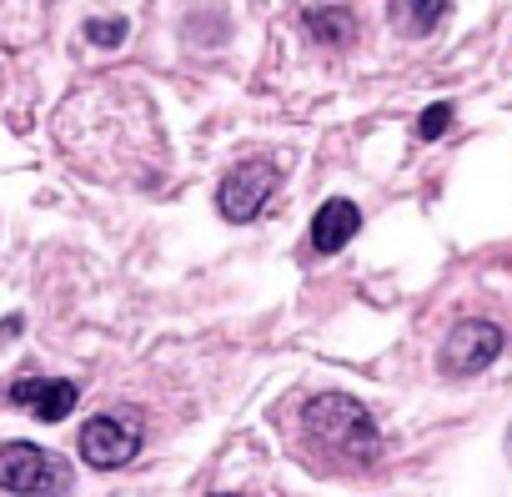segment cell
Returning a JSON list of instances; mask_svg holds the SVG:
<instances>
[{
	"instance_id": "1",
	"label": "cell",
	"mask_w": 512,
	"mask_h": 497,
	"mask_svg": "<svg viewBox=\"0 0 512 497\" xmlns=\"http://www.w3.org/2000/svg\"><path fill=\"white\" fill-rule=\"evenodd\" d=\"M302 437L312 447H327L342 462H377V452H382V432H377L372 412L347 392L312 397L302 407Z\"/></svg>"
},
{
	"instance_id": "2",
	"label": "cell",
	"mask_w": 512,
	"mask_h": 497,
	"mask_svg": "<svg viewBox=\"0 0 512 497\" xmlns=\"http://www.w3.org/2000/svg\"><path fill=\"white\" fill-rule=\"evenodd\" d=\"M0 487L16 497H66L71 492V467L31 442H6L0 447Z\"/></svg>"
},
{
	"instance_id": "3",
	"label": "cell",
	"mask_w": 512,
	"mask_h": 497,
	"mask_svg": "<svg viewBox=\"0 0 512 497\" xmlns=\"http://www.w3.org/2000/svg\"><path fill=\"white\" fill-rule=\"evenodd\" d=\"M81 457H86V467H96V472H116V467H126L136 452H141V417L136 412H101V417H91L86 427H81Z\"/></svg>"
},
{
	"instance_id": "4",
	"label": "cell",
	"mask_w": 512,
	"mask_h": 497,
	"mask_svg": "<svg viewBox=\"0 0 512 497\" xmlns=\"http://www.w3.org/2000/svg\"><path fill=\"white\" fill-rule=\"evenodd\" d=\"M277 181H282V166H272V161H241L221 181V191H216L221 216L226 221H256V216H262V206L272 201Z\"/></svg>"
},
{
	"instance_id": "5",
	"label": "cell",
	"mask_w": 512,
	"mask_h": 497,
	"mask_svg": "<svg viewBox=\"0 0 512 497\" xmlns=\"http://www.w3.org/2000/svg\"><path fill=\"white\" fill-rule=\"evenodd\" d=\"M497 352H502V327H497V322H482V317H467V322H457V327L447 332V342H442V367H447L452 377H472V372L492 367Z\"/></svg>"
},
{
	"instance_id": "6",
	"label": "cell",
	"mask_w": 512,
	"mask_h": 497,
	"mask_svg": "<svg viewBox=\"0 0 512 497\" xmlns=\"http://www.w3.org/2000/svg\"><path fill=\"white\" fill-rule=\"evenodd\" d=\"M76 402H81V387L71 377H16L11 382V407H21L41 422H66Z\"/></svg>"
},
{
	"instance_id": "7",
	"label": "cell",
	"mask_w": 512,
	"mask_h": 497,
	"mask_svg": "<svg viewBox=\"0 0 512 497\" xmlns=\"http://www.w3.org/2000/svg\"><path fill=\"white\" fill-rule=\"evenodd\" d=\"M362 231V211L347 201V196H332V201H322V211L312 216V246L322 257H337L342 246L352 241Z\"/></svg>"
},
{
	"instance_id": "8",
	"label": "cell",
	"mask_w": 512,
	"mask_h": 497,
	"mask_svg": "<svg viewBox=\"0 0 512 497\" xmlns=\"http://www.w3.org/2000/svg\"><path fill=\"white\" fill-rule=\"evenodd\" d=\"M387 16H392V31L407 36V41H422L437 31V21L447 16V0H387Z\"/></svg>"
},
{
	"instance_id": "9",
	"label": "cell",
	"mask_w": 512,
	"mask_h": 497,
	"mask_svg": "<svg viewBox=\"0 0 512 497\" xmlns=\"http://www.w3.org/2000/svg\"><path fill=\"white\" fill-rule=\"evenodd\" d=\"M302 26H307L312 41H322V46H332V51H342V46L357 41V16H352L347 6H317V11L302 16Z\"/></svg>"
},
{
	"instance_id": "10",
	"label": "cell",
	"mask_w": 512,
	"mask_h": 497,
	"mask_svg": "<svg viewBox=\"0 0 512 497\" xmlns=\"http://www.w3.org/2000/svg\"><path fill=\"white\" fill-rule=\"evenodd\" d=\"M126 36H131V26H126L121 16H91V21H86V41L101 46V51H116Z\"/></svg>"
},
{
	"instance_id": "11",
	"label": "cell",
	"mask_w": 512,
	"mask_h": 497,
	"mask_svg": "<svg viewBox=\"0 0 512 497\" xmlns=\"http://www.w3.org/2000/svg\"><path fill=\"white\" fill-rule=\"evenodd\" d=\"M452 116H457V111H452V101H437V106H427V111L417 116V141H437V136L452 126Z\"/></svg>"
},
{
	"instance_id": "12",
	"label": "cell",
	"mask_w": 512,
	"mask_h": 497,
	"mask_svg": "<svg viewBox=\"0 0 512 497\" xmlns=\"http://www.w3.org/2000/svg\"><path fill=\"white\" fill-rule=\"evenodd\" d=\"M507 457H512V427H507Z\"/></svg>"
},
{
	"instance_id": "13",
	"label": "cell",
	"mask_w": 512,
	"mask_h": 497,
	"mask_svg": "<svg viewBox=\"0 0 512 497\" xmlns=\"http://www.w3.org/2000/svg\"><path fill=\"white\" fill-rule=\"evenodd\" d=\"M211 497H231V492H211Z\"/></svg>"
}]
</instances>
